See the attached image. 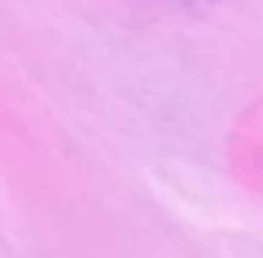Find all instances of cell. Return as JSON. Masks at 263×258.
Segmentation results:
<instances>
[]
</instances>
